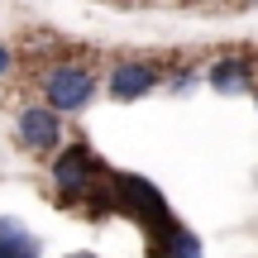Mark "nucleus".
<instances>
[{"instance_id":"obj_1","label":"nucleus","mask_w":258,"mask_h":258,"mask_svg":"<svg viewBox=\"0 0 258 258\" xmlns=\"http://www.w3.org/2000/svg\"><path fill=\"white\" fill-rule=\"evenodd\" d=\"M38 86H43V105L53 115H82L86 105L96 101L101 77H96V67L82 62V57H53V62L43 67V77H38Z\"/></svg>"},{"instance_id":"obj_2","label":"nucleus","mask_w":258,"mask_h":258,"mask_svg":"<svg viewBox=\"0 0 258 258\" xmlns=\"http://www.w3.org/2000/svg\"><path fill=\"white\" fill-rule=\"evenodd\" d=\"M62 139H67L62 115H53L43 101L19 105V115H15V144L24 148V153H62V148H67Z\"/></svg>"},{"instance_id":"obj_3","label":"nucleus","mask_w":258,"mask_h":258,"mask_svg":"<svg viewBox=\"0 0 258 258\" xmlns=\"http://www.w3.org/2000/svg\"><path fill=\"white\" fill-rule=\"evenodd\" d=\"M163 62H153V57H120V62L110 67V101H120V105H134V101H144L148 91H158L163 86Z\"/></svg>"},{"instance_id":"obj_4","label":"nucleus","mask_w":258,"mask_h":258,"mask_svg":"<svg viewBox=\"0 0 258 258\" xmlns=\"http://www.w3.org/2000/svg\"><path fill=\"white\" fill-rule=\"evenodd\" d=\"M206 82H211L215 96H244V91H258L253 62H249L244 53H220L211 67H206Z\"/></svg>"},{"instance_id":"obj_5","label":"nucleus","mask_w":258,"mask_h":258,"mask_svg":"<svg viewBox=\"0 0 258 258\" xmlns=\"http://www.w3.org/2000/svg\"><path fill=\"white\" fill-rule=\"evenodd\" d=\"M38 253H43V239L19 215H0V258H38Z\"/></svg>"},{"instance_id":"obj_6","label":"nucleus","mask_w":258,"mask_h":258,"mask_svg":"<svg viewBox=\"0 0 258 258\" xmlns=\"http://www.w3.org/2000/svg\"><path fill=\"white\" fill-rule=\"evenodd\" d=\"M153 258H201V239H196L186 225H163L153 234Z\"/></svg>"},{"instance_id":"obj_7","label":"nucleus","mask_w":258,"mask_h":258,"mask_svg":"<svg viewBox=\"0 0 258 258\" xmlns=\"http://www.w3.org/2000/svg\"><path fill=\"white\" fill-rule=\"evenodd\" d=\"M163 86H167V91H177V96H182V91H191V86H196V67H182V72L163 77Z\"/></svg>"},{"instance_id":"obj_8","label":"nucleus","mask_w":258,"mask_h":258,"mask_svg":"<svg viewBox=\"0 0 258 258\" xmlns=\"http://www.w3.org/2000/svg\"><path fill=\"white\" fill-rule=\"evenodd\" d=\"M10 67H15V53H10V48H5V43H0V77H5V72H10Z\"/></svg>"},{"instance_id":"obj_9","label":"nucleus","mask_w":258,"mask_h":258,"mask_svg":"<svg viewBox=\"0 0 258 258\" xmlns=\"http://www.w3.org/2000/svg\"><path fill=\"white\" fill-rule=\"evenodd\" d=\"M72 258H91V253H72Z\"/></svg>"},{"instance_id":"obj_10","label":"nucleus","mask_w":258,"mask_h":258,"mask_svg":"<svg viewBox=\"0 0 258 258\" xmlns=\"http://www.w3.org/2000/svg\"><path fill=\"white\" fill-rule=\"evenodd\" d=\"M253 101H258V91H253Z\"/></svg>"}]
</instances>
